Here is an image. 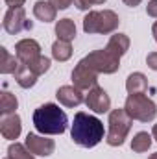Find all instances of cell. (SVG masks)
Segmentation results:
<instances>
[{
	"label": "cell",
	"instance_id": "6da1fadb",
	"mask_svg": "<svg viewBox=\"0 0 157 159\" xmlns=\"http://www.w3.org/2000/svg\"><path fill=\"white\" fill-rule=\"evenodd\" d=\"M104 122L85 111H78L74 115V122L70 128L72 141L81 148H92L104 139Z\"/></svg>",
	"mask_w": 157,
	"mask_h": 159
},
{
	"label": "cell",
	"instance_id": "7a4b0ae2",
	"mask_svg": "<svg viewBox=\"0 0 157 159\" xmlns=\"http://www.w3.org/2000/svg\"><path fill=\"white\" fill-rule=\"evenodd\" d=\"M34 126L43 135H61L67 131L69 117L56 104H44L34 111Z\"/></svg>",
	"mask_w": 157,
	"mask_h": 159
},
{
	"label": "cell",
	"instance_id": "3957f363",
	"mask_svg": "<svg viewBox=\"0 0 157 159\" xmlns=\"http://www.w3.org/2000/svg\"><path fill=\"white\" fill-rule=\"evenodd\" d=\"M120 24V19L115 11H89L83 19V32L85 34H113Z\"/></svg>",
	"mask_w": 157,
	"mask_h": 159
},
{
	"label": "cell",
	"instance_id": "277c9868",
	"mask_svg": "<svg viewBox=\"0 0 157 159\" xmlns=\"http://www.w3.org/2000/svg\"><path fill=\"white\" fill-rule=\"evenodd\" d=\"M109 128H107V144L109 146H122L131 126H133V119L128 115V111L124 107H118L109 111Z\"/></svg>",
	"mask_w": 157,
	"mask_h": 159
},
{
	"label": "cell",
	"instance_id": "5b68a950",
	"mask_svg": "<svg viewBox=\"0 0 157 159\" xmlns=\"http://www.w3.org/2000/svg\"><path fill=\"white\" fill-rule=\"evenodd\" d=\"M124 109L133 120L139 122H152L157 117V106L154 100H150L144 94H129L126 98Z\"/></svg>",
	"mask_w": 157,
	"mask_h": 159
},
{
	"label": "cell",
	"instance_id": "8992f818",
	"mask_svg": "<svg viewBox=\"0 0 157 159\" xmlns=\"http://www.w3.org/2000/svg\"><path fill=\"white\" fill-rule=\"evenodd\" d=\"M83 61L98 74H115L120 69V59L115 57L111 52H107L105 48L91 52L89 56L83 57Z\"/></svg>",
	"mask_w": 157,
	"mask_h": 159
},
{
	"label": "cell",
	"instance_id": "52a82bcc",
	"mask_svg": "<svg viewBox=\"0 0 157 159\" xmlns=\"http://www.w3.org/2000/svg\"><path fill=\"white\" fill-rule=\"evenodd\" d=\"M2 26L7 34L11 35H17L20 32H30L34 28V22L26 19V11L24 7H9L4 15V20H2Z\"/></svg>",
	"mask_w": 157,
	"mask_h": 159
},
{
	"label": "cell",
	"instance_id": "ba28073f",
	"mask_svg": "<svg viewBox=\"0 0 157 159\" xmlns=\"http://www.w3.org/2000/svg\"><path fill=\"white\" fill-rule=\"evenodd\" d=\"M72 83L79 91H91L92 87L98 85V72H94L83 59L72 70Z\"/></svg>",
	"mask_w": 157,
	"mask_h": 159
},
{
	"label": "cell",
	"instance_id": "9c48e42d",
	"mask_svg": "<svg viewBox=\"0 0 157 159\" xmlns=\"http://www.w3.org/2000/svg\"><path fill=\"white\" fill-rule=\"evenodd\" d=\"M85 106L94 113H107L111 109V98L102 87L96 85L85 94Z\"/></svg>",
	"mask_w": 157,
	"mask_h": 159
},
{
	"label": "cell",
	"instance_id": "30bf717a",
	"mask_svg": "<svg viewBox=\"0 0 157 159\" xmlns=\"http://www.w3.org/2000/svg\"><path fill=\"white\" fill-rule=\"evenodd\" d=\"M15 56L22 65H32L37 57H41V44L35 39H22L15 44Z\"/></svg>",
	"mask_w": 157,
	"mask_h": 159
},
{
	"label": "cell",
	"instance_id": "8fae6325",
	"mask_svg": "<svg viewBox=\"0 0 157 159\" xmlns=\"http://www.w3.org/2000/svg\"><path fill=\"white\" fill-rule=\"evenodd\" d=\"M24 144L34 156H43V157L52 156L56 150V143L52 139H46L44 135H37V133H28Z\"/></svg>",
	"mask_w": 157,
	"mask_h": 159
},
{
	"label": "cell",
	"instance_id": "7c38bea8",
	"mask_svg": "<svg viewBox=\"0 0 157 159\" xmlns=\"http://www.w3.org/2000/svg\"><path fill=\"white\" fill-rule=\"evenodd\" d=\"M59 104H63L65 107H78L81 102H85V96H83V91H79L78 87L74 85H63L57 89L56 93Z\"/></svg>",
	"mask_w": 157,
	"mask_h": 159
},
{
	"label": "cell",
	"instance_id": "4fadbf2b",
	"mask_svg": "<svg viewBox=\"0 0 157 159\" xmlns=\"http://www.w3.org/2000/svg\"><path fill=\"white\" fill-rule=\"evenodd\" d=\"M22 131V124H20V117L17 113H11V115H2L0 120V133L4 139H9V141H15Z\"/></svg>",
	"mask_w": 157,
	"mask_h": 159
},
{
	"label": "cell",
	"instance_id": "5bb4252c",
	"mask_svg": "<svg viewBox=\"0 0 157 159\" xmlns=\"http://www.w3.org/2000/svg\"><path fill=\"white\" fill-rule=\"evenodd\" d=\"M107 52H111L115 57H122L128 50H129V37L126 34H115L111 35V39L107 41V46H105Z\"/></svg>",
	"mask_w": 157,
	"mask_h": 159
},
{
	"label": "cell",
	"instance_id": "9a60e30c",
	"mask_svg": "<svg viewBox=\"0 0 157 159\" xmlns=\"http://www.w3.org/2000/svg\"><path fill=\"white\" fill-rule=\"evenodd\" d=\"M148 89V78L142 72H133L126 80V91L128 94H144Z\"/></svg>",
	"mask_w": 157,
	"mask_h": 159
},
{
	"label": "cell",
	"instance_id": "2e32d148",
	"mask_svg": "<svg viewBox=\"0 0 157 159\" xmlns=\"http://www.w3.org/2000/svg\"><path fill=\"white\" fill-rule=\"evenodd\" d=\"M56 35H57V39L67 41V43L74 41V37H76V24H74V20L72 19H59L56 22Z\"/></svg>",
	"mask_w": 157,
	"mask_h": 159
},
{
	"label": "cell",
	"instance_id": "e0dca14e",
	"mask_svg": "<svg viewBox=\"0 0 157 159\" xmlns=\"http://www.w3.org/2000/svg\"><path fill=\"white\" fill-rule=\"evenodd\" d=\"M56 7L50 4V2H44V0H37L34 4V15L35 19L41 22H52L56 20Z\"/></svg>",
	"mask_w": 157,
	"mask_h": 159
},
{
	"label": "cell",
	"instance_id": "ac0fdd59",
	"mask_svg": "<svg viewBox=\"0 0 157 159\" xmlns=\"http://www.w3.org/2000/svg\"><path fill=\"white\" fill-rule=\"evenodd\" d=\"M15 76V81L22 87V89H30V87H34L35 85V81H37V74L35 72H32L30 70V67L28 65H19V69H17V72L13 74Z\"/></svg>",
	"mask_w": 157,
	"mask_h": 159
},
{
	"label": "cell",
	"instance_id": "d6986e66",
	"mask_svg": "<svg viewBox=\"0 0 157 159\" xmlns=\"http://www.w3.org/2000/svg\"><path fill=\"white\" fill-rule=\"evenodd\" d=\"M0 56H2L0 72H2V74H15L17 69H19V65H20L19 57H17V56H11V54L7 52V48H4V46L0 48Z\"/></svg>",
	"mask_w": 157,
	"mask_h": 159
},
{
	"label": "cell",
	"instance_id": "ffe728a7",
	"mask_svg": "<svg viewBox=\"0 0 157 159\" xmlns=\"http://www.w3.org/2000/svg\"><path fill=\"white\" fill-rule=\"evenodd\" d=\"M150 146H152V135H150L148 131H139V133L133 137V141H131V150L137 152V154L148 152Z\"/></svg>",
	"mask_w": 157,
	"mask_h": 159
},
{
	"label": "cell",
	"instance_id": "44dd1931",
	"mask_svg": "<svg viewBox=\"0 0 157 159\" xmlns=\"http://www.w3.org/2000/svg\"><path fill=\"white\" fill-rule=\"evenodd\" d=\"M70 56H72V46H70V43L57 39L52 44V57H54V59H57V61H67V59H70Z\"/></svg>",
	"mask_w": 157,
	"mask_h": 159
},
{
	"label": "cell",
	"instance_id": "7402d4cb",
	"mask_svg": "<svg viewBox=\"0 0 157 159\" xmlns=\"http://www.w3.org/2000/svg\"><path fill=\"white\" fill-rule=\"evenodd\" d=\"M17 107H19L17 96L11 94V93H7V91H4L0 94V113L2 115H11V113L17 111Z\"/></svg>",
	"mask_w": 157,
	"mask_h": 159
},
{
	"label": "cell",
	"instance_id": "603a6c76",
	"mask_svg": "<svg viewBox=\"0 0 157 159\" xmlns=\"http://www.w3.org/2000/svg\"><path fill=\"white\" fill-rule=\"evenodd\" d=\"M7 157L9 159H35L34 157V154L26 148V144H20V143H13V144H9V148H7Z\"/></svg>",
	"mask_w": 157,
	"mask_h": 159
},
{
	"label": "cell",
	"instance_id": "cb8c5ba5",
	"mask_svg": "<svg viewBox=\"0 0 157 159\" xmlns=\"http://www.w3.org/2000/svg\"><path fill=\"white\" fill-rule=\"evenodd\" d=\"M30 67V70L32 72H35L37 76H41V74H44L48 69H50V59L46 57V56H41V57H37L32 65H28Z\"/></svg>",
	"mask_w": 157,
	"mask_h": 159
},
{
	"label": "cell",
	"instance_id": "d4e9b609",
	"mask_svg": "<svg viewBox=\"0 0 157 159\" xmlns=\"http://www.w3.org/2000/svg\"><path fill=\"white\" fill-rule=\"evenodd\" d=\"M107 0H74V6L81 9V11H87L91 6H100V4H105Z\"/></svg>",
	"mask_w": 157,
	"mask_h": 159
},
{
	"label": "cell",
	"instance_id": "484cf974",
	"mask_svg": "<svg viewBox=\"0 0 157 159\" xmlns=\"http://www.w3.org/2000/svg\"><path fill=\"white\" fill-rule=\"evenodd\" d=\"M48 2H50L56 9H67L74 0H48Z\"/></svg>",
	"mask_w": 157,
	"mask_h": 159
},
{
	"label": "cell",
	"instance_id": "4316f807",
	"mask_svg": "<svg viewBox=\"0 0 157 159\" xmlns=\"http://www.w3.org/2000/svg\"><path fill=\"white\" fill-rule=\"evenodd\" d=\"M146 63H148V67H150L152 70H155V72H157V52L148 54V57H146Z\"/></svg>",
	"mask_w": 157,
	"mask_h": 159
},
{
	"label": "cell",
	"instance_id": "83f0119b",
	"mask_svg": "<svg viewBox=\"0 0 157 159\" xmlns=\"http://www.w3.org/2000/svg\"><path fill=\"white\" fill-rule=\"evenodd\" d=\"M146 13H148L150 17H155L157 19V0H150V2H148V6H146Z\"/></svg>",
	"mask_w": 157,
	"mask_h": 159
},
{
	"label": "cell",
	"instance_id": "f1b7e54d",
	"mask_svg": "<svg viewBox=\"0 0 157 159\" xmlns=\"http://www.w3.org/2000/svg\"><path fill=\"white\" fill-rule=\"evenodd\" d=\"M9 7H22V4L26 2V0H4Z\"/></svg>",
	"mask_w": 157,
	"mask_h": 159
},
{
	"label": "cell",
	"instance_id": "f546056e",
	"mask_svg": "<svg viewBox=\"0 0 157 159\" xmlns=\"http://www.w3.org/2000/svg\"><path fill=\"white\" fill-rule=\"evenodd\" d=\"M122 2H124L126 6H129V7H135V6H139L142 0H122Z\"/></svg>",
	"mask_w": 157,
	"mask_h": 159
},
{
	"label": "cell",
	"instance_id": "4dcf8cb0",
	"mask_svg": "<svg viewBox=\"0 0 157 159\" xmlns=\"http://www.w3.org/2000/svg\"><path fill=\"white\" fill-rule=\"evenodd\" d=\"M152 34H154V39H155V43H157V20L154 22V26H152Z\"/></svg>",
	"mask_w": 157,
	"mask_h": 159
},
{
	"label": "cell",
	"instance_id": "1f68e13d",
	"mask_svg": "<svg viewBox=\"0 0 157 159\" xmlns=\"http://www.w3.org/2000/svg\"><path fill=\"white\" fill-rule=\"evenodd\" d=\"M152 137L157 141V124H154V128H152Z\"/></svg>",
	"mask_w": 157,
	"mask_h": 159
},
{
	"label": "cell",
	"instance_id": "d6a6232c",
	"mask_svg": "<svg viewBox=\"0 0 157 159\" xmlns=\"http://www.w3.org/2000/svg\"><path fill=\"white\" fill-rule=\"evenodd\" d=\"M148 159H157V152H155V154H152V156H150Z\"/></svg>",
	"mask_w": 157,
	"mask_h": 159
},
{
	"label": "cell",
	"instance_id": "836d02e7",
	"mask_svg": "<svg viewBox=\"0 0 157 159\" xmlns=\"http://www.w3.org/2000/svg\"><path fill=\"white\" fill-rule=\"evenodd\" d=\"M4 159H9V157H4Z\"/></svg>",
	"mask_w": 157,
	"mask_h": 159
}]
</instances>
